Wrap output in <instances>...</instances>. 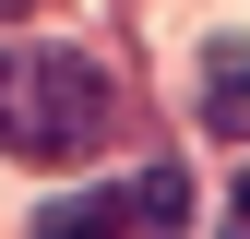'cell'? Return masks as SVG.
Here are the masks:
<instances>
[{
    "instance_id": "obj_3",
    "label": "cell",
    "mask_w": 250,
    "mask_h": 239,
    "mask_svg": "<svg viewBox=\"0 0 250 239\" xmlns=\"http://www.w3.org/2000/svg\"><path fill=\"white\" fill-rule=\"evenodd\" d=\"M214 132H250V48H214Z\"/></svg>"
},
{
    "instance_id": "obj_4",
    "label": "cell",
    "mask_w": 250,
    "mask_h": 239,
    "mask_svg": "<svg viewBox=\"0 0 250 239\" xmlns=\"http://www.w3.org/2000/svg\"><path fill=\"white\" fill-rule=\"evenodd\" d=\"M12 12H36V0H0V24H12Z\"/></svg>"
},
{
    "instance_id": "obj_1",
    "label": "cell",
    "mask_w": 250,
    "mask_h": 239,
    "mask_svg": "<svg viewBox=\"0 0 250 239\" xmlns=\"http://www.w3.org/2000/svg\"><path fill=\"white\" fill-rule=\"evenodd\" d=\"M119 132V96H107V72L83 48H0V156H24V167H72V156H96V143Z\"/></svg>"
},
{
    "instance_id": "obj_5",
    "label": "cell",
    "mask_w": 250,
    "mask_h": 239,
    "mask_svg": "<svg viewBox=\"0 0 250 239\" xmlns=\"http://www.w3.org/2000/svg\"><path fill=\"white\" fill-rule=\"evenodd\" d=\"M238 215H250V167H238Z\"/></svg>"
},
{
    "instance_id": "obj_6",
    "label": "cell",
    "mask_w": 250,
    "mask_h": 239,
    "mask_svg": "<svg viewBox=\"0 0 250 239\" xmlns=\"http://www.w3.org/2000/svg\"><path fill=\"white\" fill-rule=\"evenodd\" d=\"M227 239H250V215H227Z\"/></svg>"
},
{
    "instance_id": "obj_2",
    "label": "cell",
    "mask_w": 250,
    "mask_h": 239,
    "mask_svg": "<svg viewBox=\"0 0 250 239\" xmlns=\"http://www.w3.org/2000/svg\"><path fill=\"white\" fill-rule=\"evenodd\" d=\"M143 215H131V179L119 191H72V203H48L36 215V239H131Z\"/></svg>"
}]
</instances>
